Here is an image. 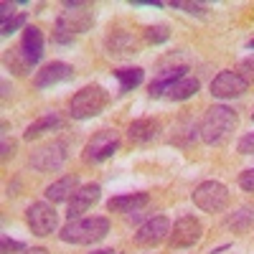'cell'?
<instances>
[{
	"label": "cell",
	"mask_w": 254,
	"mask_h": 254,
	"mask_svg": "<svg viewBox=\"0 0 254 254\" xmlns=\"http://www.w3.org/2000/svg\"><path fill=\"white\" fill-rule=\"evenodd\" d=\"M44 49H46L44 31H41L38 26H26L20 41L5 54L8 69H10L13 74H18V76H26V74L36 66V64L44 59Z\"/></svg>",
	"instance_id": "6da1fadb"
},
{
	"label": "cell",
	"mask_w": 254,
	"mask_h": 254,
	"mask_svg": "<svg viewBox=\"0 0 254 254\" xmlns=\"http://www.w3.org/2000/svg\"><path fill=\"white\" fill-rule=\"evenodd\" d=\"M94 23V8L89 3H64V10L56 18L54 44H71L81 33H87Z\"/></svg>",
	"instance_id": "7a4b0ae2"
},
{
	"label": "cell",
	"mask_w": 254,
	"mask_h": 254,
	"mask_svg": "<svg viewBox=\"0 0 254 254\" xmlns=\"http://www.w3.org/2000/svg\"><path fill=\"white\" fill-rule=\"evenodd\" d=\"M237 112L226 107V104H214L198 125V135L206 145H221L231 137V132L237 130Z\"/></svg>",
	"instance_id": "3957f363"
},
{
	"label": "cell",
	"mask_w": 254,
	"mask_h": 254,
	"mask_svg": "<svg viewBox=\"0 0 254 254\" xmlns=\"http://www.w3.org/2000/svg\"><path fill=\"white\" fill-rule=\"evenodd\" d=\"M110 234V221L104 216H89V219H71L59 231V239L66 244H97Z\"/></svg>",
	"instance_id": "277c9868"
},
{
	"label": "cell",
	"mask_w": 254,
	"mask_h": 254,
	"mask_svg": "<svg viewBox=\"0 0 254 254\" xmlns=\"http://www.w3.org/2000/svg\"><path fill=\"white\" fill-rule=\"evenodd\" d=\"M110 104V92L102 84H89V87L79 89L69 102V115L71 120H92L102 115Z\"/></svg>",
	"instance_id": "5b68a950"
},
{
	"label": "cell",
	"mask_w": 254,
	"mask_h": 254,
	"mask_svg": "<svg viewBox=\"0 0 254 254\" xmlns=\"http://www.w3.org/2000/svg\"><path fill=\"white\" fill-rule=\"evenodd\" d=\"M193 203L206 214H221L229 206V188L219 181H203L193 190Z\"/></svg>",
	"instance_id": "8992f818"
},
{
	"label": "cell",
	"mask_w": 254,
	"mask_h": 254,
	"mask_svg": "<svg viewBox=\"0 0 254 254\" xmlns=\"http://www.w3.org/2000/svg\"><path fill=\"white\" fill-rule=\"evenodd\" d=\"M66 158H69V145L64 140H54L44 147H38V150H33L28 163H31V168H36L41 173H56L66 163Z\"/></svg>",
	"instance_id": "52a82bcc"
},
{
	"label": "cell",
	"mask_w": 254,
	"mask_h": 254,
	"mask_svg": "<svg viewBox=\"0 0 254 254\" xmlns=\"http://www.w3.org/2000/svg\"><path fill=\"white\" fill-rule=\"evenodd\" d=\"M120 150V132L117 130H99L97 135H92V140L84 147V163H104L107 158H112Z\"/></svg>",
	"instance_id": "ba28073f"
},
{
	"label": "cell",
	"mask_w": 254,
	"mask_h": 254,
	"mask_svg": "<svg viewBox=\"0 0 254 254\" xmlns=\"http://www.w3.org/2000/svg\"><path fill=\"white\" fill-rule=\"evenodd\" d=\"M203 237V226L196 216H181L173 229H171V234H168V247L171 249H188V247H193L198 244Z\"/></svg>",
	"instance_id": "9c48e42d"
},
{
	"label": "cell",
	"mask_w": 254,
	"mask_h": 254,
	"mask_svg": "<svg viewBox=\"0 0 254 254\" xmlns=\"http://www.w3.org/2000/svg\"><path fill=\"white\" fill-rule=\"evenodd\" d=\"M26 221H28V229L33 231L36 237H49V234H54L56 226H59V214H56V208L51 203L38 201V203L28 206Z\"/></svg>",
	"instance_id": "30bf717a"
},
{
	"label": "cell",
	"mask_w": 254,
	"mask_h": 254,
	"mask_svg": "<svg viewBox=\"0 0 254 254\" xmlns=\"http://www.w3.org/2000/svg\"><path fill=\"white\" fill-rule=\"evenodd\" d=\"M249 89V79L242 74V71H221L214 76L211 81V94L216 99H234V97H242L244 92Z\"/></svg>",
	"instance_id": "8fae6325"
},
{
	"label": "cell",
	"mask_w": 254,
	"mask_h": 254,
	"mask_svg": "<svg viewBox=\"0 0 254 254\" xmlns=\"http://www.w3.org/2000/svg\"><path fill=\"white\" fill-rule=\"evenodd\" d=\"M168 234H171V221H168V216H150L135 234V244L137 247H158L163 239H168Z\"/></svg>",
	"instance_id": "7c38bea8"
},
{
	"label": "cell",
	"mask_w": 254,
	"mask_h": 254,
	"mask_svg": "<svg viewBox=\"0 0 254 254\" xmlns=\"http://www.w3.org/2000/svg\"><path fill=\"white\" fill-rule=\"evenodd\" d=\"M150 203V196L145 190H137V193H122L107 201V208L112 214H122L125 219H137L142 214V208Z\"/></svg>",
	"instance_id": "4fadbf2b"
},
{
	"label": "cell",
	"mask_w": 254,
	"mask_h": 254,
	"mask_svg": "<svg viewBox=\"0 0 254 254\" xmlns=\"http://www.w3.org/2000/svg\"><path fill=\"white\" fill-rule=\"evenodd\" d=\"M69 79H74V66H71V64L51 61L41 71H36L33 84H36L38 89H49V87H56V84H64V81H69Z\"/></svg>",
	"instance_id": "5bb4252c"
},
{
	"label": "cell",
	"mask_w": 254,
	"mask_h": 254,
	"mask_svg": "<svg viewBox=\"0 0 254 254\" xmlns=\"http://www.w3.org/2000/svg\"><path fill=\"white\" fill-rule=\"evenodd\" d=\"M99 196H102V188L97 183L79 186L76 193L69 198V221L71 219H81V214H87V211L99 201Z\"/></svg>",
	"instance_id": "9a60e30c"
},
{
	"label": "cell",
	"mask_w": 254,
	"mask_h": 254,
	"mask_svg": "<svg viewBox=\"0 0 254 254\" xmlns=\"http://www.w3.org/2000/svg\"><path fill=\"white\" fill-rule=\"evenodd\" d=\"M160 132V122L153 120V117H142V120H135L130 122V127H127V137H130V142L135 145H147L153 142Z\"/></svg>",
	"instance_id": "2e32d148"
},
{
	"label": "cell",
	"mask_w": 254,
	"mask_h": 254,
	"mask_svg": "<svg viewBox=\"0 0 254 254\" xmlns=\"http://www.w3.org/2000/svg\"><path fill=\"white\" fill-rule=\"evenodd\" d=\"M76 188H79V178L74 173L71 176H64V178H59L56 183H51L46 188V198L51 203H64V201L69 203V198L76 193Z\"/></svg>",
	"instance_id": "e0dca14e"
},
{
	"label": "cell",
	"mask_w": 254,
	"mask_h": 254,
	"mask_svg": "<svg viewBox=\"0 0 254 254\" xmlns=\"http://www.w3.org/2000/svg\"><path fill=\"white\" fill-rule=\"evenodd\" d=\"M59 127H64V117L59 115V112H49V115H44L41 120H36L33 125H28V130L23 132V140H38V137H44L46 132H54V130H59Z\"/></svg>",
	"instance_id": "ac0fdd59"
},
{
	"label": "cell",
	"mask_w": 254,
	"mask_h": 254,
	"mask_svg": "<svg viewBox=\"0 0 254 254\" xmlns=\"http://www.w3.org/2000/svg\"><path fill=\"white\" fill-rule=\"evenodd\" d=\"M198 89H201V81L196 76L186 74V76H181L178 81H173L171 87H168L165 97L173 99V102H186V99H190L193 94H198Z\"/></svg>",
	"instance_id": "d6986e66"
},
{
	"label": "cell",
	"mask_w": 254,
	"mask_h": 254,
	"mask_svg": "<svg viewBox=\"0 0 254 254\" xmlns=\"http://www.w3.org/2000/svg\"><path fill=\"white\" fill-rule=\"evenodd\" d=\"M107 49L112 56H132L140 51V41L132 36V33H127V31H120L115 36L107 38Z\"/></svg>",
	"instance_id": "ffe728a7"
},
{
	"label": "cell",
	"mask_w": 254,
	"mask_h": 254,
	"mask_svg": "<svg viewBox=\"0 0 254 254\" xmlns=\"http://www.w3.org/2000/svg\"><path fill=\"white\" fill-rule=\"evenodd\" d=\"M188 66L186 64H181V66H173V69H165L155 81H150V87H147V92H150V97H163L168 92V87H171L173 81H178L181 76H186Z\"/></svg>",
	"instance_id": "44dd1931"
},
{
	"label": "cell",
	"mask_w": 254,
	"mask_h": 254,
	"mask_svg": "<svg viewBox=\"0 0 254 254\" xmlns=\"http://www.w3.org/2000/svg\"><path fill=\"white\" fill-rule=\"evenodd\" d=\"M224 226L229 231H234V234H244V231H249L254 226V206H242L239 211H234L226 221Z\"/></svg>",
	"instance_id": "7402d4cb"
},
{
	"label": "cell",
	"mask_w": 254,
	"mask_h": 254,
	"mask_svg": "<svg viewBox=\"0 0 254 254\" xmlns=\"http://www.w3.org/2000/svg\"><path fill=\"white\" fill-rule=\"evenodd\" d=\"M145 71L140 66H132V69H115V79L120 81V94H127L132 92L135 87H140Z\"/></svg>",
	"instance_id": "603a6c76"
},
{
	"label": "cell",
	"mask_w": 254,
	"mask_h": 254,
	"mask_svg": "<svg viewBox=\"0 0 254 254\" xmlns=\"http://www.w3.org/2000/svg\"><path fill=\"white\" fill-rule=\"evenodd\" d=\"M171 38V31H168V26H150V28H145V41L147 44H153V46H158V44H165V41Z\"/></svg>",
	"instance_id": "cb8c5ba5"
},
{
	"label": "cell",
	"mask_w": 254,
	"mask_h": 254,
	"mask_svg": "<svg viewBox=\"0 0 254 254\" xmlns=\"http://www.w3.org/2000/svg\"><path fill=\"white\" fill-rule=\"evenodd\" d=\"M26 18H28L26 13H18L15 18L5 20V23H3V36L8 38V36H13V33L18 31V28H23V26H26Z\"/></svg>",
	"instance_id": "d4e9b609"
},
{
	"label": "cell",
	"mask_w": 254,
	"mask_h": 254,
	"mask_svg": "<svg viewBox=\"0 0 254 254\" xmlns=\"http://www.w3.org/2000/svg\"><path fill=\"white\" fill-rule=\"evenodd\" d=\"M173 8L183 10V13H190V15H203L206 13V5L201 3H186V0H176V3H171Z\"/></svg>",
	"instance_id": "484cf974"
},
{
	"label": "cell",
	"mask_w": 254,
	"mask_h": 254,
	"mask_svg": "<svg viewBox=\"0 0 254 254\" xmlns=\"http://www.w3.org/2000/svg\"><path fill=\"white\" fill-rule=\"evenodd\" d=\"M28 247L23 242H15L10 237H3V249H0V254H18V252H26Z\"/></svg>",
	"instance_id": "4316f807"
},
{
	"label": "cell",
	"mask_w": 254,
	"mask_h": 254,
	"mask_svg": "<svg viewBox=\"0 0 254 254\" xmlns=\"http://www.w3.org/2000/svg\"><path fill=\"white\" fill-rule=\"evenodd\" d=\"M237 150H239L242 155H254V132H247V135L239 140Z\"/></svg>",
	"instance_id": "83f0119b"
},
{
	"label": "cell",
	"mask_w": 254,
	"mask_h": 254,
	"mask_svg": "<svg viewBox=\"0 0 254 254\" xmlns=\"http://www.w3.org/2000/svg\"><path fill=\"white\" fill-rule=\"evenodd\" d=\"M239 186L244 190H249V193H254V168H249V171H244L239 176Z\"/></svg>",
	"instance_id": "f1b7e54d"
},
{
	"label": "cell",
	"mask_w": 254,
	"mask_h": 254,
	"mask_svg": "<svg viewBox=\"0 0 254 254\" xmlns=\"http://www.w3.org/2000/svg\"><path fill=\"white\" fill-rule=\"evenodd\" d=\"M18 13H15V3H8V0H5V3H0V18H3V23H5V20H10V18H15Z\"/></svg>",
	"instance_id": "f546056e"
},
{
	"label": "cell",
	"mask_w": 254,
	"mask_h": 254,
	"mask_svg": "<svg viewBox=\"0 0 254 254\" xmlns=\"http://www.w3.org/2000/svg\"><path fill=\"white\" fill-rule=\"evenodd\" d=\"M15 155V142L8 140V135H3V163H8Z\"/></svg>",
	"instance_id": "4dcf8cb0"
},
{
	"label": "cell",
	"mask_w": 254,
	"mask_h": 254,
	"mask_svg": "<svg viewBox=\"0 0 254 254\" xmlns=\"http://www.w3.org/2000/svg\"><path fill=\"white\" fill-rule=\"evenodd\" d=\"M242 71H244V74H249V79H254V56L244 59V64H242Z\"/></svg>",
	"instance_id": "1f68e13d"
},
{
	"label": "cell",
	"mask_w": 254,
	"mask_h": 254,
	"mask_svg": "<svg viewBox=\"0 0 254 254\" xmlns=\"http://www.w3.org/2000/svg\"><path fill=\"white\" fill-rule=\"evenodd\" d=\"M130 3L132 5H150V8H160L163 5L160 0H130Z\"/></svg>",
	"instance_id": "d6a6232c"
},
{
	"label": "cell",
	"mask_w": 254,
	"mask_h": 254,
	"mask_svg": "<svg viewBox=\"0 0 254 254\" xmlns=\"http://www.w3.org/2000/svg\"><path fill=\"white\" fill-rule=\"evenodd\" d=\"M20 254H49L44 247H31V249H26V252H20Z\"/></svg>",
	"instance_id": "836d02e7"
},
{
	"label": "cell",
	"mask_w": 254,
	"mask_h": 254,
	"mask_svg": "<svg viewBox=\"0 0 254 254\" xmlns=\"http://www.w3.org/2000/svg\"><path fill=\"white\" fill-rule=\"evenodd\" d=\"M89 254H117L115 249H94V252H89Z\"/></svg>",
	"instance_id": "e575fe53"
},
{
	"label": "cell",
	"mask_w": 254,
	"mask_h": 254,
	"mask_svg": "<svg viewBox=\"0 0 254 254\" xmlns=\"http://www.w3.org/2000/svg\"><path fill=\"white\" fill-rule=\"evenodd\" d=\"M247 46H249V49H254V38H252V41H249V44H247Z\"/></svg>",
	"instance_id": "d590c367"
},
{
	"label": "cell",
	"mask_w": 254,
	"mask_h": 254,
	"mask_svg": "<svg viewBox=\"0 0 254 254\" xmlns=\"http://www.w3.org/2000/svg\"><path fill=\"white\" fill-rule=\"evenodd\" d=\"M252 122H254V112H252Z\"/></svg>",
	"instance_id": "8d00e7d4"
}]
</instances>
